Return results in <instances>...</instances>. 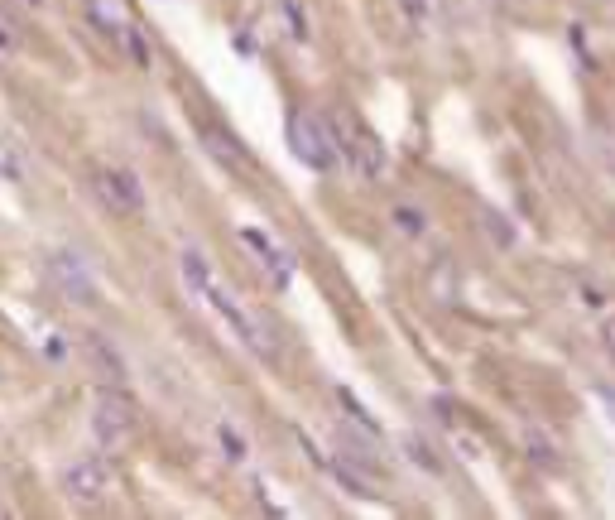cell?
<instances>
[{
	"mask_svg": "<svg viewBox=\"0 0 615 520\" xmlns=\"http://www.w3.org/2000/svg\"><path fill=\"white\" fill-rule=\"evenodd\" d=\"M241 246L255 250V260H260V270L269 275V284H288V275H294V256H284L260 227H241Z\"/></svg>",
	"mask_w": 615,
	"mask_h": 520,
	"instance_id": "cell-8",
	"label": "cell"
},
{
	"mask_svg": "<svg viewBox=\"0 0 615 520\" xmlns=\"http://www.w3.org/2000/svg\"><path fill=\"white\" fill-rule=\"evenodd\" d=\"M481 227H486V237L495 241V246H515L519 241V231L515 227H509V217H500V212H495V208H481Z\"/></svg>",
	"mask_w": 615,
	"mask_h": 520,
	"instance_id": "cell-11",
	"label": "cell"
},
{
	"mask_svg": "<svg viewBox=\"0 0 615 520\" xmlns=\"http://www.w3.org/2000/svg\"><path fill=\"white\" fill-rule=\"evenodd\" d=\"M25 5H34V10H44V0H25Z\"/></svg>",
	"mask_w": 615,
	"mask_h": 520,
	"instance_id": "cell-23",
	"label": "cell"
},
{
	"mask_svg": "<svg viewBox=\"0 0 615 520\" xmlns=\"http://www.w3.org/2000/svg\"><path fill=\"white\" fill-rule=\"evenodd\" d=\"M130 433H135V405H130V395L116 391V385H101V395L92 400V439L101 448H121Z\"/></svg>",
	"mask_w": 615,
	"mask_h": 520,
	"instance_id": "cell-2",
	"label": "cell"
},
{
	"mask_svg": "<svg viewBox=\"0 0 615 520\" xmlns=\"http://www.w3.org/2000/svg\"><path fill=\"white\" fill-rule=\"evenodd\" d=\"M524 448H529V458H534L539 467H558V448L543 439L534 424H524Z\"/></svg>",
	"mask_w": 615,
	"mask_h": 520,
	"instance_id": "cell-13",
	"label": "cell"
},
{
	"mask_svg": "<svg viewBox=\"0 0 615 520\" xmlns=\"http://www.w3.org/2000/svg\"><path fill=\"white\" fill-rule=\"evenodd\" d=\"M288 149L308 164V169H332L337 164V140H332V121H313V116H288L284 126Z\"/></svg>",
	"mask_w": 615,
	"mask_h": 520,
	"instance_id": "cell-3",
	"label": "cell"
},
{
	"mask_svg": "<svg viewBox=\"0 0 615 520\" xmlns=\"http://www.w3.org/2000/svg\"><path fill=\"white\" fill-rule=\"evenodd\" d=\"M202 294H207V304H212L221 318H227L231 328H236V338H241L246 347H255L260 357H275V342H269L265 323H260V318H255V313H250V309H246V304H241V299H236L231 290H221V284H207Z\"/></svg>",
	"mask_w": 615,
	"mask_h": 520,
	"instance_id": "cell-4",
	"label": "cell"
},
{
	"mask_svg": "<svg viewBox=\"0 0 615 520\" xmlns=\"http://www.w3.org/2000/svg\"><path fill=\"white\" fill-rule=\"evenodd\" d=\"M395 227L404 231V237H423V231H428V217H423L418 208H395Z\"/></svg>",
	"mask_w": 615,
	"mask_h": 520,
	"instance_id": "cell-16",
	"label": "cell"
},
{
	"mask_svg": "<svg viewBox=\"0 0 615 520\" xmlns=\"http://www.w3.org/2000/svg\"><path fill=\"white\" fill-rule=\"evenodd\" d=\"M601 338H606V347H610V352H615V318H610V323H606V328H601Z\"/></svg>",
	"mask_w": 615,
	"mask_h": 520,
	"instance_id": "cell-22",
	"label": "cell"
},
{
	"mask_svg": "<svg viewBox=\"0 0 615 520\" xmlns=\"http://www.w3.org/2000/svg\"><path fill=\"white\" fill-rule=\"evenodd\" d=\"M96 193L106 198V208H116V212H140L145 208V189L130 169H96Z\"/></svg>",
	"mask_w": 615,
	"mask_h": 520,
	"instance_id": "cell-7",
	"label": "cell"
},
{
	"mask_svg": "<svg viewBox=\"0 0 615 520\" xmlns=\"http://www.w3.org/2000/svg\"><path fill=\"white\" fill-rule=\"evenodd\" d=\"M48 280L58 284V294L67 299V304H77V309L96 304V270H92V260L82 256V250L58 246L54 256H48Z\"/></svg>",
	"mask_w": 615,
	"mask_h": 520,
	"instance_id": "cell-1",
	"label": "cell"
},
{
	"mask_svg": "<svg viewBox=\"0 0 615 520\" xmlns=\"http://www.w3.org/2000/svg\"><path fill=\"white\" fill-rule=\"evenodd\" d=\"M106 482H111V467H106V458H96V453L73 458V463L63 467V492L73 496V501H82V506L106 492Z\"/></svg>",
	"mask_w": 615,
	"mask_h": 520,
	"instance_id": "cell-5",
	"label": "cell"
},
{
	"mask_svg": "<svg viewBox=\"0 0 615 520\" xmlns=\"http://www.w3.org/2000/svg\"><path fill=\"white\" fill-rule=\"evenodd\" d=\"M0 178H5V183L25 178V155H20V145H15L10 136H0Z\"/></svg>",
	"mask_w": 615,
	"mask_h": 520,
	"instance_id": "cell-12",
	"label": "cell"
},
{
	"mask_svg": "<svg viewBox=\"0 0 615 520\" xmlns=\"http://www.w3.org/2000/svg\"><path fill=\"white\" fill-rule=\"evenodd\" d=\"M202 145H207V155H212V159H221L227 169H236V174H246V169H250V159L241 155V145H236L231 130L207 126V130H202Z\"/></svg>",
	"mask_w": 615,
	"mask_h": 520,
	"instance_id": "cell-9",
	"label": "cell"
},
{
	"mask_svg": "<svg viewBox=\"0 0 615 520\" xmlns=\"http://www.w3.org/2000/svg\"><path fill=\"white\" fill-rule=\"evenodd\" d=\"M399 448H404V458L414 463V467H423V473H433V477L448 473V458H442V453H438L428 439H423V433H404Z\"/></svg>",
	"mask_w": 615,
	"mask_h": 520,
	"instance_id": "cell-10",
	"label": "cell"
},
{
	"mask_svg": "<svg viewBox=\"0 0 615 520\" xmlns=\"http://www.w3.org/2000/svg\"><path fill=\"white\" fill-rule=\"evenodd\" d=\"M10 48H15V29H10L5 15H0V54H10Z\"/></svg>",
	"mask_w": 615,
	"mask_h": 520,
	"instance_id": "cell-19",
	"label": "cell"
},
{
	"mask_svg": "<svg viewBox=\"0 0 615 520\" xmlns=\"http://www.w3.org/2000/svg\"><path fill=\"white\" fill-rule=\"evenodd\" d=\"M433 294L442 299V304H457V270H452V260H438V270H433Z\"/></svg>",
	"mask_w": 615,
	"mask_h": 520,
	"instance_id": "cell-15",
	"label": "cell"
},
{
	"mask_svg": "<svg viewBox=\"0 0 615 520\" xmlns=\"http://www.w3.org/2000/svg\"><path fill=\"white\" fill-rule=\"evenodd\" d=\"M183 280L193 284L197 294H202V290H207V284H212V270H207V260H202V250H193V246L183 250Z\"/></svg>",
	"mask_w": 615,
	"mask_h": 520,
	"instance_id": "cell-14",
	"label": "cell"
},
{
	"mask_svg": "<svg viewBox=\"0 0 615 520\" xmlns=\"http://www.w3.org/2000/svg\"><path fill=\"white\" fill-rule=\"evenodd\" d=\"M82 357H87L92 376H96L101 385H116V391H126V385H130V366H126L121 352H116L111 338H101V332H87V338H82Z\"/></svg>",
	"mask_w": 615,
	"mask_h": 520,
	"instance_id": "cell-6",
	"label": "cell"
},
{
	"mask_svg": "<svg viewBox=\"0 0 615 520\" xmlns=\"http://www.w3.org/2000/svg\"><path fill=\"white\" fill-rule=\"evenodd\" d=\"M44 342H48L44 352H48V357H54V362H63V357H67V342L58 338V332H54V338H44Z\"/></svg>",
	"mask_w": 615,
	"mask_h": 520,
	"instance_id": "cell-20",
	"label": "cell"
},
{
	"mask_svg": "<svg viewBox=\"0 0 615 520\" xmlns=\"http://www.w3.org/2000/svg\"><path fill=\"white\" fill-rule=\"evenodd\" d=\"M399 5H404V15H408V20H414L418 29L433 20V5H428V0H399Z\"/></svg>",
	"mask_w": 615,
	"mask_h": 520,
	"instance_id": "cell-18",
	"label": "cell"
},
{
	"mask_svg": "<svg viewBox=\"0 0 615 520\" xmlns=\"http://www.w3.org/2000/svg\"><path fill=\"white\" fill-rule=\"evenodd\" d=\"M221 444H227L231 458H241V444H236V433H231V429H221Z\"/></svg>",
	"mask_w": 615,
	"mask_h": 520,
	"instance_id": "cell-21",
	"label": "cell"
},
{
	"mask_svg": "<svg viewBox=\"0 0 615 520\" xmlns=\"http://www.w3.org/2000/svg\"><path fill=\"white\" fill-rule=\"evenodd\" d=\"M279 10H284V20L288 25H294V39H313V29H308V15H303V5H298V0H279Z\"/></svg>",
	"mask_w": 615,
	"mask_h": 520,
	"instance_id": "cell-17",
	"label": "cell"
}]
</instances>
